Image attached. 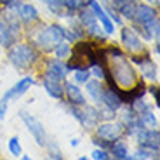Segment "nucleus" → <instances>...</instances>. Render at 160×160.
Here are the masks:
<instances>
[{"label": "nucleus", "mask_w": 160, "mask_h": 160, "mask_svg": "<svg viewBox=\"0 0 160 160\" xmlns=\"http://www.w3.org/2000/svg\"><path fill=\"white\" fill-rule=\"evenodd\" d=\"M108 64H110V82H115V85L118 89H124V91L129 92L138 84L136 72L132 70V66L118 51H115V49L112 51V58H108Z\"/></svg>", "instance_id": "1"}, {"label": "nucleus", "mask_w": 160, "mask_h": 160, "mask_svg": "<svg viewBox=\"0 0 160 160\" xmlns=\"http://www.w3.org/2000/svg\"><path fill=\"white\" fill-rule=\"evenodd\" d=\"M94 64H96V52H94L91 44L80 42L73 47L72 59H70V64H68L70 70L87 68V66H94Z\"/></svg>", "instance_id": "2"}, {"label": "nucleus", "mask_w": 160, "mask_h": 160, "mask_svg": "<svg viewBox=\"0 0 160 160\" xmlns=\"http://www.w3.org/2000/svg\"><path fill=\"white\" fill-rule=\"evenodd\" d=\"M64 40V28L58 26V24H51L47 28L40 30V33L37 35L35 42L44 49V51H51L54 49L59 42Z\"/></svg>", "instance_id": "3"}, {"label": "nucleus", "mask_w": 160, "mask_h": 160, "mask_svg": "<svg viewBox=\"0 0 160 160\" xmlns=\"http://www.w3.org/2000/svg\"><path fill=\"white\" fill-rule=\"evenodd\" d=\"M9 59L16 68H28L30 64L35 63L37 52L30 45H16L9 51Z\"/></svg>", "instance_id": "4"}, {"label": "nucleus", "mask_w": 160, "mask_h": 160, "mask_svg": "<svg viewBox=\"0 0 160 160\" xmlns=\"http://www.w3.org/2000/svg\"><path fill=\"white\" fill-rule=\"evenodd\" d=\"M33 85V78H30V77H26V78L19 80L16 85L12 89H9L7 92H5L4 96H2V99H0V118H4L5 113H7V108H9V101L12 99V98H18L21 96V94H24V92L28 91L30 87Z\"/></svg>", "instance_id": "5"}, {"label": "nucleus", "mask_w": 160, "mask_h": 160, "mask_svg": "<svg viewBox=\"0 0 160 160\" xmlns=\"http://www.w3.org/2000/svg\"><path fill=\"white\" fill-rule=\"evenodd\" d=\"M21 120H23L24 124H26V127H28V131L32 132V136L35 138V141L40 144V146H45V131H44V125H42V122L40 120H37L35 117L28 115L26 112H21L19 113Z\"/></svg>", "instance_id": "6"}, {"label": "nucleus", "mask_w": 160, "mask_h": 160, "mask_svg": "<svg viewBox=\"0 0 160 160\" xmlns=\"http://www.w3.org/2000/svg\"><path fill=\"white\" fill-rule=\"evenodd\" d=\"M98 134L104 141H117L124 134V125L122 124H103L98 127Z\"/></svg>", "instance_id": "7"}, {"label": "nucleus", "mask_w": 160, "mask_h": 160, "mask_svg": "<svg viewBox=\"0 0 160 160\" xmlns=\"http://www.w3.org/2000/svg\"><path fill=\"white\" fill-rule=\"evenodd\" d=\"M80 19H82V23H84V28L87 30L91 35L94 37H99V38H104V35L101 33V28L99 24H98V18L92 14L91 11H87L85 9L84 12H82V16H80Z\"/></svg>", "instance_id": "8"}, {"label": "nucleus", "mask_w": 160, "mask_h": 160, "mask_svg": "<svg viewBox=\"0 0 160 160\" xmlns=\"http://www.w3.org/2000/svg\"><path fill=\"white\" fill-rule=\"evenodd\" d=\"M122 42H124L125 49H127L129 52H132V54H138V52L143 51V44H141V40L138 38V37L134 35L129 28L122 30Z\"/></svg>", "instance_id": "9"}, {"label": "nucleus", "mask_w": 160, "mask_h": 160, "mask_svg": "<svg viewBox=\"0 0 160 160\" xmlns=\"http://www.w3.org/2000/svg\"><path fill=\"white\" fill-rule=\"evenodd\" d=\"M89 4H91L92 7V12L96 14V18L101 21V24H103V28L106 33H113V23H112V18L106 14V11H104L103 7H101L99 4H98L96 0H89Z\"/></svg>", "instance_id": "10"}, {"label": "nucleus", "mask_w": 160, "mask_h": 160, "mask_svg": "<svg viewBox=\"0 0 160 160\" xmlns=\"http://www.w3.org/2000/svg\"><path fill=\"white\" fill-rule=\"evenodd\" d=\"M157 18L155 9L148 7V5H138L136 12H134V19L141 24V26H146L148 23H152L153 19Z\"/></svg>", "instance_id": "11"}, {"label": "nucleus", "mask_w": 160, "mask_h": 160, "mask_svg": "<svg viewBox=\"0 0 160 160\" xmlns=\"http://www.w3.org/2000/svg\"><path fill=\"white\" fill-rule=\"evenodd\" d=\"M113 7L127 19H134V12H136L138 4L134 0H113Z\"/></svg>", "instance_id": "12"}, {"label": "nucleus", "mask_w": 160, "mask_h": 160, "mask_svg": "<svg viewBox=\"0 0 160 160\" xmlns=\"http://www.w3.org/2000/svg\"><path fill=\"white\" fill-rule=\"evenodd\" d=\"M101 103H104L108 106L110 112H115V110L120 108V104H122V98L117 91L110 89V91H103V98H101Z\"/></svg>", "instance_id": "13"}, {"label": "nucleus", "mask_w": 160, "mask_h": 160, "mask_svg": "<svg viewBox=\"0 0 160 160\" xmlns=\"http://www.w3.org/2000/svg\"><path fill=\"white\" fill-rule=\"evenodd\" d=\"M44 87H45V91H47L52 98H56V99H61V98H63V87L59 85V80H56V78H52V77L45 75Z\"/></svg>", "instance_id": "14"}, {"label": "nucleus", "mask_w": 160, "mask_h": 160, "mask_svg": "<svg viewBox=\"0 0 160 160\" xmlns=\"http://www.w3.org/2000/svg\"><path fill=\"white\" fill-rule=\"evenodd\" d=\"M47 77H52V78H56V80H63L64 77H66V68H64L63 64L59 63L58 59L54 61H49L47 64V73H45Z\"/></svg>", "instance_id": "15"}, {"label": "nucleus", "mask_w": 160, "mask_h": 160, "mask_svg": "<svg viewBox=\"0 0 160 160\" xmlns=\"http://www.w3.org/2000/svg\"><path fill=\"white\" fill-rule=\"evenodd\" d=\"M18 14L21 16V19L30 23V21H37L38 19V12L33 5H28V4H23V5H18Z\"/></svg>", "instance_id": "16"}, {"label": "nucleus", "mask_w": 160, "mask_h": 160, "mask_svg": "<svg viewBox=\"0 0 160 160\" xmlns=\"http://www.w3.org/2000/svg\"><path fill=\"white\" fill-rule=\"evenodd\" d=\"M66 94H68V101H70L72 104H75V106H78V104H84V103H85L84 94L80 92V89L77 87V85L66 84Z\"/></svg>", "instance_id": "17"}, {"label": "nucleus", "mask_w": 160, "mask_h": 160, "mask_svg": "<svg viewBox=\"0 0 160 160\" xmlns=\"http://www.w3.org/2000/svg\"><path fill=\"white\" fill-rule=\"evenodd\" d=\"M12 40H14V35H12L9 24L4 23V21H0V45L9 47L12 44Z\"/></svg>", "instance_id": "18"}, {"label": "nucleus", "mask_w": 160, "mask_h": 160, "mask_svg": "<svg viewBox=\"0 0 160 160\" xmlns=\"http://www.w3.org/2000/svg\"><path fill=\"white\" fill-rule=\"evenodd\" d=\"M87 84V91H89V94H91V98L96 103H101V98H103V89H101V85L98 84V82H85Z\"/></svg>", "instance_id": "19"}, {"label": "nucleus", "mask_w": 160, "mask_h": 160, "mask_svg": "<svg viewBox=\"0 0 160 160\" xmlns=\"http://www.w3.org/2000/svg\"><path fill=\"white\" fill-rule=\"evenodd\" d=\"M139 64H141V70H143V73L148 77V78H152V80L157 78V66L148 59V58H144V59L141 61Z\"/></svg>", "instance_id": "20"}, {"label": "nucleus", "mask_w": 160, "mask_h": 160, "mask_svg": "<svg viewBox=\"0 0 160 160\" xmlns=\"http://www.w3.org/2000/svg\"><path fill=\"white\" fill-rule=\"evenodd\" d=\"M112 153H113V157L118 158V160L127 158V148H125L124 143H115V144H113V146H112Z\"/></svg>", "instance_id": "21"}, {"label": "nucleus", "mask_w": 160, "mask_h": 160, "mask_svg": "<svg viewBox=\"0 0 160 160\" xmlns=\"http://www.w3.org/2000/svg\"><path fill=\"white\" fill-rule=\"evenodd\" d=\"M132 108L136 113H143V112H148V104L144 103L141 98H136V99L132 101Z\"/></svg>", "instance_id": "22"}, {"label": "nucleus", "mask_w": 160, "mask_h": 160, "mask_svg": "<svg viewBox=\"0 0 160 160\" xmlns=\"http://www.w3.org/2000/svg\"><path fill=\"white\" fill-rule=\"evenodd\" d=\"M9 152L16 157L21 155V144H19V139H18V138H11V141H9Z\"/></svg>", "instance_id": "23"}, {"label": "nucleus", "mask_w": 160, "mask_h": 160, "mask_svg": "<svg viewBox=\"0 0 160 160\" xmlns=\"http://www.w3.org/2000/svg\"><path fill=\"white\" fill-rule=\"evenodd\" d=\"M54 51H56V56L58 58H64L70 52V45L66 44V42H59V44L54 47Z\"/></svg>", "instance_id": "24"}, {"label": "nucleus", "mask_w": 160, "mask_h": 160, "mask_svg": "<svg viewBox=\"0 0 160 160\" xmlns=\"http://www.w3.org/2000/svg\"><path fill=\"white\" fill-rule=\"evenodd\" d=\"M42 2H45V5H47L52 12H56V14L61 12V9H63V2H61V0H42Z\"/></svg>", "instance_id": "25"}, {"label": "nucleus", "mask_w": 160, "mask_h": 160, "mask_svg": "<svg viewBox=\"0 0 160 160\" xmlns=\"http://www.w3.org/2000/svg\"><path fill=\"white\" fill-rule=\"evenodd\" d=\"M89 75H91V72H87V68H80V70H77V73H75V80L85 84L89 80Z\"/></svg>", "instance_id": "26"}, {"label": "nucleus", "mask_w": 160, "mask_h": 160, "mask_svg": "<svg viewBox=\"0 0 160 160\" xmlns=\"http://www.w3.org/2000/svg\"><path fill=\"white\" fill-rule=\"evenodd\" d=\"M136 157H138V158H153V157H157V155H155L153 150L141 148V150H138V152H136Z\"/></svg>", "instance_id": "27"}, {"label": "nucleus", "mask_w": 160, "mask_h": 160, "mask_svg": "<svg viewBox=\"0 0 160 160\" xmlns=\"http://www.w3.org/2000/svg\"><path fill=\"white\" fill-rule=\"evenodd\" d=\"M61 2H63L64 7L72 9V11H75V9H78L82 5V0H61Z\"/></svg>", "instance_id": "28"}, {"label": "nucleus", "mask_w": 160, "mask_h": 160, "mask_svg": "<svg viewBox=\"0 0 160 160\" xmlns=\"http://www.w3.org/2000/svg\"><path fill=\"white\" fill-rule=\"evenodd\" d=\"M92 158H96V160H108L110 155L104 150H94L92 152Z\"/></svg>", "instance_id": "29"}, {"label": "nucleus", "mask_w": 160, "mask_h": 160, "mask_svg": "<svg viewBox=\"0 0 160 160\" xmlns=\"http://www.w3.org/2000/svg\"><path fill=\"white\" fill-rule=\"evenodd\" d=\"M92 73H94V77H98V78H103V77H104V70H103V66H98V64H94V68H92Z\"/></svg>", "instance_id": "30"}, {"label": "nucleus", "mask_w": 160, "mask_h": 160, "mask_svg": "<svg viewBox=\"0 0 160 160\" xmlns=\"http://www.w3.org/2000/svg\"><path fill=\"white\" fill-rule=\"evenodd\" d=\"M150 91H152V94L155 96V103L158 104V89H157V87H152Z\"/></svg>", "instance_id": "31"}, {"label": "nucleus", "mask_w": 160, "mask_h": 160, "mask_svg": "<svg viewBox=\"0 0 160 160\" xmlns=\"http://www.w3.org/2000/svg\"><path fill=\"white\" fill-rule=\"evenodd\" d=\"M21 0H2V4L5 5H14V4H19Z\"/></svg>", "instance_id": "32"}]
</instances>
